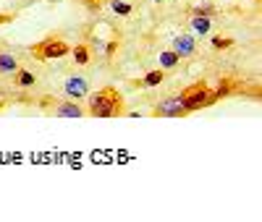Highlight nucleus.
Masks as SVG:
<instances>
[{"label":"nucleus","instance_id":"f257e3e1","mask_svg":"<svg viewBox=\"0 0 262 222\" xmlns=\"http://www.w3.org/2000/svg\"><path fill=\"white\" fill-rule=\"evenodd\" d=\"M123 113V97L116 86H102L90 94V115L92 118H116Z\"/></svg>","mask_w":262,"mask_h":222},{"label":"nucleus","instance_id":"f03ea898","mask_svg":"<svg viewBox=\"0 0 262 222\" xmlns=\"http://www.w3.org/2000/svg\"><path fill=\"white\" fill-rule=\"evenodd\" d=\"M32 55L37 60H58V58L71 55V44L60 37H45L37 44H32Z\"/></svg>","mask_w":262,"mask_h":222},{"label":"nucleus","instance_id":"7ed1b4c3","mask_svg":"<svg viewBox=\"0 0 262 222\" xmlns=\"http://www.w3.org/2000/svg\"><path fill=\"white\" fill-rule=\"evenodd\" d=\"M212 89L205 84V81H196L191 86H186L181 97H184V107H186V113H196V110H202V107H210L212 105Z\"/></svg>","mask_w":262,"mask_h":222},{"label":"nucleus","instance_id":"20e7f679","mask_svg":"<svg viewBox=\"0 0 262 222\" xmlns=\"http://www.w3.org/2000/svg\"><path fill=\"white\" fill-rule=\"evenodd\" d=\"M155 115L158 118H184V115H189L186 107H184V97L176 94V97H168V100L158 102L155 105Z\"/></svg>","mask_w":262,"mask_h":222},{"label":"nucleus","instance_id":"39448f33","mask_svg":"<svg viewBox=\"0 0 262 222\" xmlns=\"http://www.w3.org/2000/svg\"><path fill=\"white\" fill-rule=\"evenodd\" d=\"M63 94L69 100H74V102H79V100H84L86 94H90V81H86L84 76H69L63 81Z\"/></svg>","mask_w":262,"mask_h":222},{"label":"nucleus","instance_id":"423d86ee","mask_svg":"<svg viewBox=\"0 0 262 222\" xmlns=\"http://www.w3.org/2000/svg\"><path fill=\"white\" fill-rule=\"evenodd\" d=\"M173 53H176L179 58H194L196 53V42L191 34H179L176 39H173Z\"/></svg>","mask_w":262,"mask_h":222},{"label":"nucleus","instance_id":"0eeeda50","mask_svg":"<svg viewBox=\"0 0 262 222\" xmlns=\"http://www.w3.org/2000/svg\"><path fill=\"white\" fill-rule=\"evenodd\" d=\"M53 113H55L58 118H84V115H86L84 110L79 107V102H74V100H69V102H55Z\"/></svg>","mask_w":262,"mask_h":222},{"label":"nucleus","instance_id":"6e6552de","mask_svg":"<svg viewBox=\"0 0 262 222\" xmlns=\"http://www.w3.org/2000/svg\"><path fill=\"white\" fill-rule=\"evenodd\" d=\"M236 89H242V84H238V81H231V79H223L221 84H217V89H212V94H210V97H212V105H215L217 100L231 97Z\"/></svg>","mask_w":262,"mask_h":222},{"label":"nucleus","instance_id":"1a4fd4ad","mask_svg":"<svg viewBox=\"0 0 262 222\" xmlns=\"http://www.w3.org/2000/svg\"><path fill=\"white\" fill-rule=\"evenodd\" d=\"M18 71V60L11 53H0V76H11Z\"/></svg>","mask_w":262,"mask_h":222},{"label":"nucleus","instance_id":"9d476101","mask_svg":"<svg viewBox=\"0 0 262 222\" xmlns=\"http://www.w3.org/2000/svg\"><path fill=\"white\" fill-rule=\"evenodd\" d=\"M179 55L176 53H173V50H163L160 53V68L163 71H170V68H176V65H179Z\"/></svg>","mask_w":262,"mask_h":222},{"label":"nucleus","instance_id":"9b49d317","mask_svg":"<svg viewBox=\"0 0 262 222\" xmlns=\"http://www.w3.org/2000/svg\"><path fill=\"white\" fill-rule=\"evenodd\" d=\"M71 55H74V60H76L79 65L90 63V47H86V44H76V47H71Z\"/></svg>","mask_w":262,"mask_h":222},{"label":"nucleus","instance_id":"f8f14e48","mask_svg":"<svg viewBox=\"0 0 262 222\" xmlns=\"http://www.w3.org/2000/svg\"><path fill=\"white\" fill-rule=\"evenodd\" d=\"M191 29L196 34H207L210 32V18L207 16H191Z\"/></svg>","mask_w":262,"mask_h":222},{"label":"nucleus","instance_id":"ddd939ff","mask_svg":"<svg viewBox=\"0 0 262 222\" xmlns=\"http://www.w3.org/2000/svg\"><path fill=\"white\" fill-rule=\"evenodd\" d=\"M163 79H165V71H149L144 79H142V86H147V89H152V86H158V84H163Z\"/></svg>","mask_w":262,"mask_h":222},{"label":"nucleus","instance_id":"4468645a","mask_svg":"<svg viewBox=\"0 0 262 222\" xmlns=\"http://www.w3.org/2000/svg\"><path fill=\"white\" fill-rule=\"evenodd\" d=\"M34 81H37V79H34V73H32V71H21V68L16 71V84H18L21 89L34 86Z\"/></svg>","mask_w":262,"mask_h":222},{"label":"nucleus","instance_id":"2eb2a0df","mask_svg":"<svg viewBox=\"0 0 262 222\" xmlns=\"http://www.w3.org/2000/svg\"><path fill=\"white\" fill-rule=\"evenodd\" d=\"M111 8H113L116 16H128L131 11H134V6L126 3V0H111Z\"/></svg>","mask_w":262,"mask_h":222},{"label":"nucleus","instance_id":"dca6fc26","mask_svg":"<svg viewBox=\"0 0 262 222\" xmlns=\"http://www.w3.org/2000/svg\"><path fill=\"white\" fill-rule=\"evenodd\" d=\"M215 13H217V8H215L212 3H200V6L191 8V16H207V18H210V16H215Z\"/></svg>","mask_w":262,"mask_h":222},{"label":"nucleus","instance_id":"f3484780","mask_svg":"<svg viewBox=\"0 0 262 222\" xmlns=\"http://www.w3.org/2000/svg\"><path fill=\"white\" fill-rule=\"evenodd\" d=\"M212 50H228V47H233V39L231 37H212Z\"/></svg>","mask_w":262,"mask_h":222},{"label":"nucleus","instance_id":"a211bd4d","mask_svg":"<svg viewBox=\"0 0 262 222\" xmlns=\"http://www.w3.org/2000/svg\"><path fill=\"white\" fill-rule=\"evenodd\" d=\"M116 50H118V42H107V44H105V50H102V53H105L107 58H111V55H113Z\"/></svg>","mask_w":262,"mask_h":222},{"label":"nucleus","instance_id":"6ab92c4d","mask_svg":"<svg viewBox=\"0 0 262 222\" xmlns=\"http://www.w3.org/2000/svg\"><path fill=\"white\" fill-rule=\"evenodd\" d=\"M81 3L90 8V11H100V3H97V0H81Z\"/></svg>","mask_w":262,"mask_h":222},{"label":"nucleus","instance_id":"aec40b11","mask_svg":"<svg viewBox=\"0 0 262 222\" xmlns=\"http://www.w3.org/2000/svg\"><path fill=\"white\" fill-rule=\"evenodd\" d=\"M8 21H13V16H0V24H8Z\"/></svg>","mask_w":262,"mask_h":222},{"label":"nucleus","instance_id":"412c9836","mask_svg":"<svg viewBox=\"0 0 262 222\" xmlns=\"http://www.w3.org/2000/svg\"><path fill=\"white\" fill-rule=\"evenodd\" d=\"M152 3H165V0H152Z\"/></svg>","mask_w":262,"mask_h":222},{"label":"nucleus","instance_id":"4be33fe9","mask_svg":"<svg viewBox=\"0 0 262 222\" xmlns=\"http://www.w3.org/2000/svg\"><path fill=\"white\" fill-rule=\"evenodd\" d=\"M50 3H53V0H50Z\"/></svg>","mask_w":262,"mask_h":222}]
</instances>
